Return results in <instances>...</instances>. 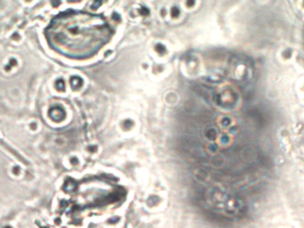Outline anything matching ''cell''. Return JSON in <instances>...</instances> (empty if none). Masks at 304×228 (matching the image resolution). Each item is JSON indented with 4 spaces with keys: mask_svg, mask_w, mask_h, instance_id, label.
<instances>
[{
    "mask_svg": "<svg viewBox=\"0 0 304 228\" xmlns=\"http://www.w3.org/2000/svg\"><path fill=\"white\" fill-rule=\"evenodd\" d=\"M50 45L63 55L85 58L95 54L110 37L108 24L99 16L69 12L57 16L46 29Z\"/></svg>",
    "mask_w": 304,
    "mask_h": 228,
    "instance_id": "obj_1",
    "label": "cell"
}]
</instances>
